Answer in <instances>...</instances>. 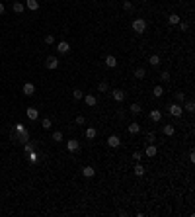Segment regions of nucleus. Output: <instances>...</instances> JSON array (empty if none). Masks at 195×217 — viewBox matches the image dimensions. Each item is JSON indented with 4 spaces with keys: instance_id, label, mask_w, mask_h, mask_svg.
<instances>
[{
    "instance_id": "25",
    "label": "nucleus",
    "mask_w": 195,
    "mask_h": 217,
    "mask_svg": "<svg viewBox=\"0 0 195 217\" xmlns=\"http://www.w3.org/2000/svg\"><path fill=\"white\" fill-rule=\"evenodd\" d=\"M144 75H146L144 69H137V71H135V78H144Z\"/></svg>"
},
{
    "instance_id": "7",
    "label": "nucleus",
    "mask_w": 195,
    "mask_h": 217,
    "mask_svg": "<svg viewBox=\"0 0 195 217\" xmlns=\"http://www.w3.org/2000/svg\"><path fill=\"white\" fill-rule=\"evenodd\" d=\"M84 102H86V104H88L90 106V108H92V106H96L98 104V98H96V96H94V94H86V96H84Z\"/></svg>"
},
{
    "instance_id": "11",
    "label": "nucleus",
    "mask_w": 195,
    "mask_h": 217,
    "mask_svg": "<svg viewBox=\"0 0 195 217\" xmlns=\"http://www.w3.org/2000/svg\"><path fill=\"white\" fill-rule=\"evenodd\" d=\"M150 119L158 123L160 119H162V112H160V110H152V112H150Z\"/></svg>"
},
{
    "instance_id": "8",
    "label": "nucleus",
    "mask_w": 195,
    "mask_h": 217,
    "mask_svg": "<svg viewBox=\"0 0 195 217\" xmlns=\"http://www.w3.org/2000/svg\"><path fill=\"white\" fill-rule=\"evenodd\" d=\"M57 51L59 53H68L70 51V45L66 41H59V45H57Z\"/></svg>"
},
{
    "instance_id": "33",
    "label": "nucleus",
    "mask_w": 195,
    "mask_h": 217,
    "mask_svg": "<svg viewBox=\"0 0 195 217\" xmlns=\"http://www.w3.org/2000/svg\"><path fill=\"white\" fill-rule=\"evenodd\" d=\"M84 123H86L84 115H76V125H84Z\"/></svg>"
},
{
    "instance_id": "14",
    "label": "nucleus",
    "mask_w": 195,
    "mask_h": 217,
    "mask_svg": "<svg viewBox=\"0 0 195 217\" xmlns=\"http://www.w3.org/2000/svg\"><path fill=\"white\" fill-rule=\"evenodd\" d=\"M144 155H146V156H150V159H152V156H156V147H154L152 143H150V145L146 147V151H144Z\"/></svg>"
},
{
    "instance_id": "32",
    "label": "nucleus",
    "mask_w": 195,
    "mask_h": 217,
    "mask_svg": "<svg viewBox=\"0 0 195 217\" xmlns=\"http://www.w3.org/2000/svg\"><path fill=\"white\" fill-rule=\"evenodd\" d=\"M146 141L154 143V141H156V135H154V133H146Z\"/></svg>"
},
{
    "instance_id": "40",
    "label": "nucleus",
    "mask_w": 195,
    "mask_h": 217,
    "mask_svg": "<svg viewBox=\"0 0 195 217\" xmlns=\"http://www.w3.org/2000/svg\"><path fill=\"white\" fill-rule=\"evenodd\" d=\"M4 14V4H2V2H0V16Z\"/></svg>"
},
{
    "instance_id": "24",
    "label": "nucleus",
    "mask_w": 195,
    "mask_h": 217,
    "mask_svg": "<svg viewBox=\"0 0 195 217\" xmlns=\"http://www.w3.org/2000/svg\"><path fill=\"white\" fill-rule=\"evenodd\" d=\"M150 65H152V66L160 65V57H158V55H150Z\"/></svg>"
},
{
    "instance_id": "12",
    "label": "nucleus",
    "mask_w": 195,
    "mask_h": 217,
    "mask_svg": "<svg viewBox=\"0 0 195 217\" xmlns=\"http://www.w3.org/2000/svg\"><path fill=\"white\" fill-rule=\"evenodd\" d=\"M162 131H164V135H166V137H172L174 133H176V127H174V125H164Z\"/></svg>"
},
{
    "instance_id": "13",
    "label": "nucleus",
    "mask_w": 195,
    "mask_h": 217,
    "mask_svg": "<svg viewBox=\"0 0 195 217\" xmlns=\"http://www.w3.org/2000/svg\"><path fill=\"white\" fill-rule=\"evenodd\" d=\"M113 100H117V102H121V100H125V92L123 90H113Z\"/></svg>"
},
{
    "instance_id": "20",
    "label": "nucleus",
    "mask_w": 195,
    "mask_h": 217,
    "mask_svg": "<svg viewBox=\"0 0 195 217\" xmlns=\"http://www.w3.org/2000/svg\"><path fill=\"white\" fill-rule=\"evenodd\" d=\"M25 4H28V10H37L39 8V2H37V0H28Z\"/></svg>"
},
{
    "instance_id": "30",
    "label": "nucleus",
    "mask_w": 195,
    "mask_h": 217,
    "mask_svg": "<svg viewBox=\"0 0 195 217\" xmlns=\"http://www.w3.org/2000/svg\"><path fill=\"white\" fill-rule=\"evenodd\" d=\"M45 43H47V45H53V43H55V37H53L51 33H49V35H45Z\"/></svg>"
},
{
    "instance_id": "1",
    "label": "nucleus",
    "mask_w": 195,
    "mask_h": 217,
    "mask_svg": "<svg viewBox=\"0 0 195 217\" xmlns=\"http://www.w3.org/2000/svg\"><path fill=\"white\" fill-rule=\"evenodd\" d=\"M133 29H135L137 33H143L144 29H146V22H144L143 18H137L135 22H133Z\"/></svg>"
},
{
    "instance_id": "34",
    "label": "nucleus",
    "mask_w": 195,
    "mask_h": 217,
    "mask_svg": "<svg viewBox=\"0 0 195 217\" xmlns=\"http://www.w3.org/2000/svg\"><path fill=\"white\" fill-rule=\"evenodd\" d=\"M123 10H125V12H131V10H133V4H131V2H123Z\"/></svg>"
},
{
    "instance_id": "35",
    "label": "nucleus",
    "mask_w": 195,
    "mask_h": 217,
    "mask_svg": "<svg viewBox=\"0 0 195 217\" xmlns=\"http://www.w3.org/2000/svg\"><path fill=\"white\" fill-rule=\"evenodd\" d=\"M186 110H187V112H193V110H195V104H193V102H187V104H186Z\"/></svg>"
},
{
    "instance_id": "31",
    "label": "nucleus",
    "mask_w": 195,
    "mask_h": 217,
    "mask_svg": "<svg viewBox=\"0 0 195 217\" xmlns=\"http://www.w3.org/2000/svg\"><path fill=\"white\" fill-rule=\"evenodd\" d=\"M43 129H51V119H49V118L43 119Z\"/></svg>"
},
{
    "instance_id": "10",
    "label": "nucleus",
    "mask_w": 195,
    "mask_h": 217,
    "mask_svg": "<svg viewBox=\"0 0 195 217\" xmlns=\"http://www.w3.org/2000/svg\"><path fill=\"white\" fill-rule=\"evenodd\" d=\"M82 174L86 176V178H94V176H96V170H94L92 166H84V168H82Z\"/></svg>"
},
{
    "instance_id": "15",
    "label": "nucleus",
    "mask_w": 195,
    "mask_h": 217,
    "mask_svg": "<svg viewBox=\"0 0 195 217\" xmlns=\"http://www.w3.org/2000/svg\"><path fill=\"white\" fill-rule=\"evenodd\" d=\"M12 10H14L16 14H22L23 10H25V6H23L22 2H14V4H12Z\"/></svg>"
},
{
    "instance_id": "29",
    "label": "nucleus",
    "mask_w": 195,
    "mask_h": 217,
    "mask_svg": "<svg viewBox=\"0 0 195 217\" xmlns=\"http://www.w3.org/2000/svg\"><path fill=\"white\" fill-rule=\"evenodd\" d=\"M53 141H57V143L63 141V133H60V131H55V133H53Z\"/></svg>"
},
{
    "instance_id": "39",
    "label": "nucleus",
    "mask_w": 195,
    "mask_h": 217,
    "mask_svg": "<svg viewBox=\"0 0 195 217\" xmlns=\"http://www.w3.org/2000/svg\"><path fill=\"white\" fill-rule=\"evenodd\" d=\"M29 161L35 162V161H37V155H35V153H31V155H29Z\"/></svg>"
},
{
    "instance_id": "2",
    "label": "nucleus",
    "mask_w": 195,
    "mask_h": 217,
    "mask_svg": "<svg viewBox=\"0 0 195 217\" xmlns=\"http://www.w3.org/2000/svg\"><path fill=\"white\" fill-rule=\"evenodd\" d=\"M45 66H47V69H51V71L59 69V59H57V57H47V61H45Z\"/></svg>"
},
{
    "instance_id": "19",
    "label": "nucleus",
    "mask_w": 195,
    "mask_h": 217,
    "mask_svg": "<svg viewBox=\"0 0 195 217\" xmlns=\"http://www.w3.org/2000/svg\"><path fill=\"white\" fill-rule=\"evenodd\" d=\"M84 135L88 137V139H96L98 131H96V129H94V127H88V129H86V133H84Z\"/></svg>"
},
{
    "instance_id": "21",
    "label": "nucleus",
    "mask_w": 195,
    "mask_h": 217,
    "mask_svg": "<svg viewBox=\"0 0 195 217\" xmlns=\"http://www.w3.org/2000/svg\"><path fill=\"white\" fill-rule=\"evenodd\" d=\"M152 94L156 96V98H160V96L164 94V88H162V86H154V90H152Z\"/></svg>"
},
{
    "instance_id": "3",
    "label": "nucleus",
    "mask_w": 195,
    "mask_h": 217,
    "mask_svg": "<svg viewBox=\"0 0 195 217\" xmlns=\"http://www.w3.org/2000/svg\"><path fill=\"white\" fill-rule=\"evenodd\" d=\"M168 110H170V113H172L174 118H180L181 113H183V108H181V106L178 104V102H176V104H172V106H170Z\"/></svg>"
},
{
    "instance_id": "6",
    "label": "nucleus",
    "mask_w": 195,
    "mask_h": 217,
    "mask_svg": "<svg viewBox=\"0 0 195 217\" xmlns=\"http://www.w3.org/2000/svg\"><path fill=\"white\" fill-rule=\"evenodd\" d=\"M66 149H68L70 153H76L80 149V145H78V141H76V139H70V141L66 143Z\"/></svg>"
},
{
    "instance_id": "17",
    "label": "nucleus",
    "mask_w": 195,
    "mask_h": 217,
    "mask_svg": "<svg viewBox=\"0 0 195 217\" xmlns=\"http://www.w3.org/2000/svg\"><path fill=\"white\" fill-rule=\"evenodd\" d=\"M28 118L31 119V121H33V119H37V118H39L37 110H35V108H28Z\"/></svg>"
},
{
    "instance_id": "26",
    "label": "nucleus",
    "mask_w": 195,
    "mask_h": 217,
    "mask_svg": "<svg viewBox=\"0 0 195 217\" xmlns=\"http://www.w3.org/2000/svg\"><path fill=\"white\" fill-rule=\"evenodd\" d=\"M72 94H74V100H82L84 98V92H82V90H78V88H76Z\"/></svg>"
},
{
    "instance_id": "38",
    "label": "nucleus",
    "mask_w": 195,
    "mask_h": 217,
    "mask_svg": "<svg viewBox=\"0 0 195 217\" xmlns=\"http://www.w3.org/2000/svg\"><path fill=\"white\" fill-rule=\"evenodd\" d=\"M133 156H135V161H137V162H139V161H140V159H143V153H139V151H137V153H135V155H133Z\"/></svg>"
},
{
    "instance_id": "23",
    "label": "nucleus",
    "mask_w": 195,
    "mask_h": 217,
    "mask_svg": "<svg viewBox=\"0 0 195 217\" xmlns=\"http://www.w3.org/2000/svg\"><path fill=\"white\" fill-rule=\"evenodd\" d=\"M98 90H100V92H107V90H109V84H107L106 80L100 82V84H98Z\"/></svg>"
},
{
    "instance_id": "4",
    "label": "nucleus",
    "mask_w": 195,
    "mask_h": 217,
    "mask_svg": "<svg viewBox=\"0 0 195 217\" xmlns=\"http://www.w3.org/2000/svg\"><path fill=\"white\" fill-rule=\"evenodd\" d=\"M22 90H23V94H25V96H33V94H35V84H33V82H25Z\"/></svg>"
},
{
    "instance_id": "27",
    "label": "nucleus",
    "mask_w": 195,
    "mask_h": 217,
    "mask_svg": "<svg viewBox=\"0 0 195 217\" xmlns=\"http://www.w3.org/2000/svg\"><path fill=\"white\" fill-rule=\"evenodd\" d=\"M135 174H137V176H143V174H144V168L139 164V162H137V166H135Z\"/></svg>"
},
{
    "instance_id": "22",
    "label": "nucleus",
    "mask_w": 195,
    "mask_h": 217,
    "mask_svg": "<svg viewBox=\"0 0 195 217\" xmlns=\"http://www.w3.org/2000/svg\"><path fill=\"white\" fill-rule=\"evenodd\" d=\"M139 123H131V125H129V133H131V135H135V133H139Z\"/></svg>"
},
{
    "instance_id": "18",
    "label": "nucleus",
    "mask_w": 195,
    "mask_h": 217,
    "mask_svg": "<svg viewBox=\"0 0 195 217\" xmlns=\"http://www.w3.org/2000/svg\"><path fill=\"white\" fill-rule=\"evenodd\" d=\"M129 112L133 113V115H139L140 112H143V110H140V106L139 104H131V108H129Z\"/></svg>"
},
{
    "instance_id": "16",
    "label": "nucleus",
    "mask_w": 195,
    "mask_h": 217,
    "mask_svg": "<svg viewBox=\"0 0 195 217\" xmlns=\"http://www.w3.org/2000/svg\"><path fill=\"white\" fill-rule=\"evenodd\" d=\"M181 20H180V16L178 14H170V18H168V24L170 26H176V24H180Z\"/></svg>"
},
{
    "instance_id": "28",
    "label": "nucleus",
    "mask_w": 195,
    "mask_h": 217,
    "mask_svg": "<svg viewBox=\"0 0 195 217\" xmlns=\"http://www.w3.org/2000/svg\"><path fill=\"white\" fill-rule=\"evenodd\" d=\"M160 80H164V82H168V80H170V72H168V71H164V72H160Z\"/></svg>"
},
{
    "instance_id": "37",
    "label": "nucleus",
    "mask_w": 195,
    "mask_h": 217,
    "mask_svg": "<svg viewBox=\"0 0 195 217\" xmlns=\"http://www.w3.org/2000/svg\"><path fill=\"white\" fill-rule=\"evenodd\" d=\"M180 26H181V31H186V29L189 28V24H187V22H180Z\"/></svg>"
},
{
    "instance_id": "36",
    "label": "nucleus",
    "mask_w": 195,
    "mask_h": 217,
    "mask_svg": "<svg viewBox=\"0 0 195 217\" xmlns=\"http://www.w3.org/2000/svg\"><path fill=\"white\" fill-rule=\"evenodd\" d=\"M176 102H178V104L183 102V92H178V94H176Z\"/></svg>"
},
{
    "instance_id": "5",
    "label": "nucleus",
    "mask_w": 195,
    "mask_h": 217,
    "mask_svg": "<svg viewBox=\"0 0 195 217\" xmlns=\"http://www.w3.org/2000/svg\"><path fill=\"white\" fill-rule=\"evenodd\" d=\"M107 145L115 149V147H119V145H121V139H119L117 135H109V137H107Z\"/></svg>"
},
{
    "instance_id": "41",
    "label": "nucleus",
    "mask_w": 195,
    "mask_h": 217,
    "mask_svg": "<svg viewBox=\"0 0 195 217\" xmlns=\"http://www.w3.org/2000/svg\"><path fill=\"white\" fill-rule=\"evenodd\" d=\"M143 2H148V0H143Z\"/></svg>"
},
{
    "instance_id": "9",
    "label": "nucleus",
    "mask_w": 195,
    "mask_h": 217,
    "mask_svg": "<svg viewBox=\"0 0 195 217\" xmlns=\"http://www.w3.org/2000/svg\"><path fill=\"white\" fill-rule=\"evenodd\" d=\"M106 66H109V69H115L117 66V59L113 55H107L106 57Z\"/></svg>"
}]
</instances>
